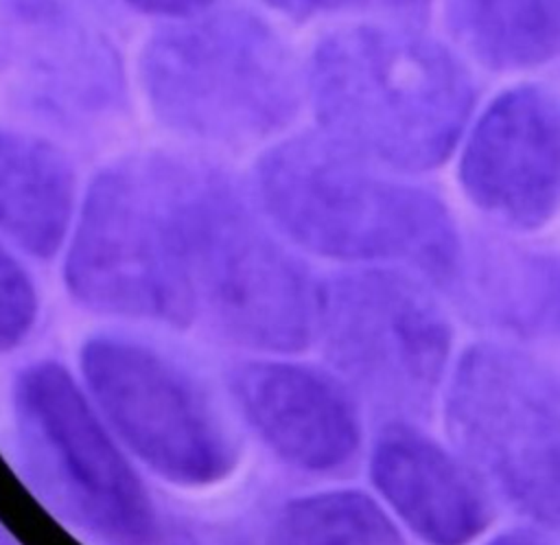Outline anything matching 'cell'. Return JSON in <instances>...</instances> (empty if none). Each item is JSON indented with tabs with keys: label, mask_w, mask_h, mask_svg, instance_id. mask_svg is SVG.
<instances>
[{
	"label": "cell",
	"mask_w": 560,
	"mask_h": 545,
	"mask_svg": "<svg viewBox=\"0 0 560 545\" xmlns=\"http://www.w3.org/2000/svg\"><path fill=\"white\" fill-rule=\"evenodd\" d=\"M319 134L396 173L440 166L475 103L466 68L413 31L354 24L326 35L306 68Z\"/></svg>",
	"instance_id": "obj_1"
},
{
	"label": "cell",
	"mask_w": 560,
	"mask_h": 545,
	"mask_svg": "<svg viewBox=\"0 0 560 545\" xmlns=\"http://www.w3.org/2000/svg\"><path fill=\"white\" fill-rule=\"evenodd\" d=\"M324 134L273 144L256 166L265 217L304 250L352 263H398L448 282L462 241L448 208Z\"/></svg>",
	"instance_id": "obj_2"
},
{
	"label": "cell",
	"mask_w": 560,
	"mask_h": 545,
	"mask_svg": "<svg viewBox=\"0 0 560 545\" xmlns=\"http://www.w3.org/2000/svg\"><path fill=\"white\" fill-rule=\"evenodd\" d=\"M199 155L149 149L107 164L85 193L63 278L103 315L188 326L190 221Z\"/></svg>",
	"instance_id": "obj_3"
},
{
	"label": "cell",
	"mask_w": 560,
	"mask_h": 545,
	"mask_svg": "<svg viewBox=\"0 0 560 545\" xmlns=\"http://www.w3.org/2000/svg\"><path fill=\"white\" fill-rule=\"evenodd\" d=\"M140 81L168 131L223 147L282 134L306 98V70L287 39L234 7L158 31L142 48Z\"/></svg>",
	"instance_id": "obj_4"
},
{
	"label": "cell",
	"mask_w": 560,
	"mask_h": 545,
	"mask_svg": "<svg viewBox=\"0 0 560 545\" xmlns=\"http://www.w3.org/2000/svg\"><path fill=\"white\" fill-rule=\"evenodd\" d=\"M13 420L24 475L55 514L101 545H153V501L63 366L18 374Z\"/></svg>",
	"instance_id": "obj_5"
},
{
	"label": "cell",
	"mask_w": 560,
	"mask_h": 545,
	"mask_svg": "<svg viewBox=\"0 0 560 545\" xmlns=\"http://www.w3.org/2000/svg\"><path fill=\"white\" fill-rule=\"evenodd\" d=\"M195 322L276 352L304 348L315 335L317 285L276 241L236 179L203 162L190 230Z\"/></svg>",
	"instance_id": "obj_6"
},
{
	"label": "cell",
	"mask_w": 560,
	"mask_h": 545,
	"mask_svg": "<svg viewBox=\"0 0 560 545\" xmlns=\"http://www.w3.org/2000/svg\"><path fill=\"white\" fill-rule=\"evenodd\" d=\"M455 447L525 517L560 525V372L501 344H475L446 394Z\"/></svg>",
	"instance_id": "obj_7"
},
{
	"label": "cell",
	"mask_w": 560,
	"mask_h": 545,
	"mask_svg": "<svg viewBox=\"0 0 560 545\" xmlns=\"http://www.w3.org/2000/svg\"><path fill=\"white\" fill-rule=\"evenodd\" d=\"M315 335L341 379L394 414H418L431 403L451 350L440 304L385 267L343 271L317 285Z\"/></svg>",
	"instance_id": "obj_8"
},
{
	"label": "cell",
	"mask_w": 560,
	"mask_h": 545,
	"mask_svg": "<svg viewBox=\"0 0 560 545\" xmlns=\"http://www.w3.org/2000/svg\"><path fill=\"white\" fill-rule=\"evenodd\" d=\"M81 372L116 436L153 473L177 486H208L234 464L230 436L199 385L136 339L90 337Z\"/></svg>",
	"instance_id": "obj_9"
},
{
	"label": "cell",
	"mask_w": 560,
	"mask_h": 545,
	"mask_svg": "<svg viewBox=\"0 0 560 545\" xmlns=\"http://www.w3.org/2000/svg\"><path fill=\"white\" fill-rule=\"evenodd\" d=\"M459 184L503 225L551 221L560 212V92L521 85L497 96L466 140Z\"/></svg>",
	"instance_id": "obj_10"
},
{
	"label": "cell",
	"mask_w": 560,
	"mask_h": 545,
	"mask_svg": "<svg viewBox=\"0 0 560 545\" xmlns=\"http://www.w3.org/2000/svg\"><path fill=\"white\" fill-rule=\"evenodd\" d=\"M232 392L265 444L298 468H339L359 447V420L350 396L317 370L252 361L234 370Z\"/></svg>",
	"instance_id": "obj_11"
},
{
	"label": "cell",
	"mask_w": 560,
	"mask_h": 545,
	"mask_svg": "<svg viewBox=\"0 0 560 545\" xmlns=\"http://www.w3.org/2000/svg\"><path fill=\"white\" fill-rule=\"evenodd\" d=\"M370 473L396 514L431 545H464L488 521L475 482L411 427L394 425L376 440Z\"/></svg>",
	"instance_id": "obj_12"
},
{
	"label": "cell",
	"mask_w": 560,
	"mask_h": 545,
	"mask_svg": "<svg viewBox=\"0 0 560 545\" xmlns=\"http://www.w3.org/2000/svg\"><path fill=\"white\" fill-rule=\"evenodd\" d=\"M74 208V171L52 142L0 129V230L24 252L50 258Z\"/></svg>",
	"instance_id": "obj_13"
},
{
	"label": "cell",
	"mask_w": 560,
	"mask_h": 545,
	"mask_svg": "<svg viewBox=\"0 0 560 545\" xmlns=\"http://www.w3.org/2000/svg\"><path fill=\"white\" fill-rule=\"evenodd\" d=\"M453 37L490 70L542 66L560 53V0H444Z\"/></svg>",
	"instance_id": "obj_14"
},
{
	"label": "cell",
	"mask_w": 560,
	"mask_h": 545,
	"mask_svg": "<svg viewBox=\"0 0 560 545\" xmlns=\"http://www.w3.org/2000/svg\"><path fill=\"white\" fill-rule=\"evenodd\" d=\"M472 313L529 335H560V260L538 254H499L472 276L453 280Z\"/></svg>",
	"instance_id": "obj_15"
},
{
	"label": "cell",
	"mask_w": 560,
	"mask_h": 545,
	"mask_svg": "<svg viewBox=\"0 0 560 545\" xmlns=\"http://www.w3.org/2000/svg\"><path fill=\"white\" fill-rule=\"evenodd\" d=\"M269 545H405V538L370 497L332 490L289 501L271 523Z\"/></svg>",
	"instance_id": "obj_16"
},
{
	"label": "cell",
	"mask_w": 560,
	"mask_h": 545,
	"mask_svg": "<svg viewBox=\"0 0 560 545\" xmlns=\"http://www.w3.org/2000/svg\"><path fill=\"white\" fill-rule=\"evenodd\" d=\"M37 317V293L26 269L0 243V352L18 346Z\"/></svg>",
	"instance_id": "obj_17"
},
{
	"label": "cell",
	"mask_w": 560,
	"mask_h": 545,
	"mask_svg": "<svg viewBox=\"0 0 560 545\" xmlns=\"http://www.w3.org/2000/svg\"><path fill=\"white\" fill-rule=\"evenodd\" d=\"M278 13L293 20H311L335 13H383L416 15L424 11L429 0H262Z\"/></svg>",
	"instance_id": "obj_18"
},
{
	"label": "cell",
	"mask_w": 560,
	"mask_h": 545,
	"mask_svg": "<svg viewBox=\"0 0 560 545\" xmlns=\"http://www.w3.org/2000/svg\"><path fill=\"white\" fill-rule=\"evenodd\" d=\"M136 11L162 18H190L203 13L212 7L214 0H125Z\"/></svg>",
	"instance_id": "obj_19"
},
{
	"label": "cell",
	"mask_w": 560,
	"mask_h": 545,
	"mask_svg": "<svg viewBox=\"0 0 560 545\" xmlns=\"http://www.w3.org/2000/svg\"><path fill=\"white\" fill-rule=\"evenodd\" d=\"M490 545H542V543L532 541V538H525V536H503V538L492 541Z\"/></svg>",
	"instance_id": "obj_20"
},
{
	"label": "cell",
	"mask_w": 560,
	"mask_h": 545,
	"mask_svg": "<svg viewBox=\"0 0 560 545\" xmlns=\"http://www.w3.org/2000/svg\"><path fill=\"white\" fill-rule=\"evenodd\" d=\"M0 545H20L9 532H7V527L0 523Z\"/></svg>",
	"instance_id": "obj_21"
}]
</instances>
